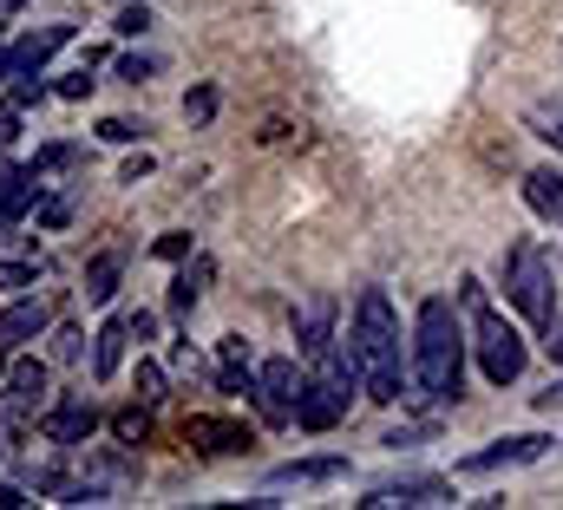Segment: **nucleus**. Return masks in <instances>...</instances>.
<instances>
[{"label": "nucleus", "instance_id": "1", "mask_svg": "<svg viewBox=\"0 0 563 510\" xmlns=\"http://www.w3.org/2000/svg\"><path fill=\"white\" fill-rule=\"evenodd\" d=\"M347 341H354L367 399L394 406V399L413 392V361H407V347H400V314H394L387 288H361V301H354V334H347Z\"/></svg>", "mask_w": 563, "mask_h": 510}, {"label": "nucleus", "instance_id": "2", "mask_svg": "<svg viewBox=\"0 0 563 510\" xmlns=\"http://www.w3.org/2000/svg\"><path fill=\"white\" fill-rule=\"evenodd\" d=\"M459 380H465V328L445 295H426L413 314V399L445 406L459 399Z\"/></svg>", "mask_w": 563, "mask_h": 510}, {"label": "nucleus", "instance_id": "3", "mask_svg": "<svg viewBox=\"0 0 563 510\" xmlns=\"http://www.w3.org/2000/svg\"><path fill=\"white\" fill-rule=\"evenodd\" d=\"M459 308L472 314V354H478V367H485V380L492 386H511L525 374V334L485 301V281L478 275H465L459 281Z\"/></svg>", "mask_w": 563, "mask_h": 510}, {"label": "nucleus", "instance_id": "4", "mask_svg": "<svg viewBox=\"0 0 563 510\" xmlns=\"http://www.w3.org/2000/svg\"><path fill=\"white\" fill-rule=\"evenodd\" d=\"M505 288H511V301H518L525 321L544 328L558 314V301H551V262H544L538 243H511V255H505Z\"/></svg>", "mask_w": 563, "mask_h": 510}, {"label": "nucleus", "instance_id": "5", "mask_svg": "<svg viewBox=\"0 0 563 510\" xmlns=\"http://www.w3.org/2000/svg\"><path fill=\"white\" fill-rule=\"evenodd\" d=\"M551 445H558L551 432H505V439H492V445L465 452V458H459V472H465V478H492V472H511V465H538Z\"/></svg>", "mask_w": 563, "mask_h": 510}, {"label": "nucleus", "instance_id": "6", "mask_svg": "<svg viewBox=\"0 0 563 510\" xmlns=\"http://www.w3.org/2000/svg\"><path fill=\"white\" fill-rule=\"evenodd\" d=\"M301 386H308V374H301L295 361H263V367H256V406H263L269 425H295Z\"/></svg>", "mask_w": 563, "mask_h": 510}, {"label": "nucleus", "instance_id": "7", "mask_svg": "<svg viewBox=\"0 0 563 510\" xmlns=\"http://www.w3.org/2000/svg\"><path fill=\"white\" fill-rule=\"evenodd\" d=\"M59 46H73V26H66V20H53V26L13 40V46L0 53V79H13V86H20V79H40V66H46Z\"/></svg>", "mask_w": 563, "mask_h": 510}, {"label": "nucleus", "instance_id": "8", "mask_svg": "<svg viewBox=\"0 0 563 510\" xmlns=\"http://www.w3.org/2000/svg\"><path fill=\"white\" fill-rule=\"evenodd\" d=\"M184 445H197V452H210V458H236V452H250V445H256V432H250L243 419L190 412V419H184Z\"/></svg>", "mask_w": 563, "mask_h": 510}, {"label": "nucleus", "instance_id": "9", "mask_svg": "<svg viewBox=\"0 0 563 510\" xmlns=\"http://www.w3.org/2000/svg\"><path fill=\"white\" fill-rule=\"evenodd\" d=\"M420 505H452V485L445 478H387L361 498V510H420Z\"/></svg>", "mask_w": 563, "mask_h": 510}, {"label": "nucleus", "instance_id": "10", "mask_svg": "<svg viewBox=\"0 0 563 510\" xmlns=\"http://www.w3.org/2000/svg\"><path fill=\"white\" fill-rule=\"evenodd\" d=\"M99 432V406L86 399V392H73V399H59L46 419H40V439L46 445H86Z\"/></svg>", "mask_w": 563, "mask_h": 510}, {"label": "nucleus", "instance_id": "11", "mask_svg": "<svg viewBox=\"0 0 563 510\" xmlns=\"http://www.w3.org/2000/svg\"><path fill=\"white\" fill-rule=\"evenodd\" d=\"M347 458H288L263 478V491H314V485H341Z\"/></svg>", "mask_w": 563, "mask_h": 510}, {"label": "nucleus", "instance_id": "12", "mask_svg": "<svg viewBox=\"0 0 563 510\" xmlns=\"http://www.w3.org/2000/svg\"><path fill=\"white\" fill-rule=\"evenodd\" d=\"M46 321H53V308H46L40 295H20V301H7V308H0V347L40 341V334H46Z\"/></svg>", "mask_w": 563, "mask_h": 510}, {"label": "nucleus", "instance_id": "13", "mask_svg": "<svg viewBox=\"0 0 563 510\" xmlns=\"http://www.w3.org/2000/svg\"><path fill=\"white\" fill-rule=\"evenodd\" d=\"M341 419H347V406H341L328 386H314V380L301 386V406H295V425H301V432H334Z\"/></svg>", "mask_w": 563, "mask_h": 510}, {"label": "nucleus", "instance_id": "14", "mask_svg": "<svg viewBox=\"0 0 563 510\" xmlns=\"http://www.w3.org/2000/svg\"><path fill=\"white\" fill-rule=\"evenodd\" d=\"M40 491L59 498V505H106V478H73V472H40Z\"/></svg>", "mask_w": 563, "mask_h": 510}, {"label": "nucleus", "instance_id": "15", "mask_svg": "<svg viewBox=\"0 0 563 510\" xmlns=\"http://www.w3.org/2000/svg\"><path fill=\"white\" fill-rule=\"evenodd\" d=\"M33 203H40V170L33 164H0V210L26 217Z\"/></svg>", "mask_w": 563, "mask_h": 510}, {"label": "nucleus", "instance_id": "16", "mask_svg": "<svg viewBox=\"0 0 563 510\" xmlns=\"http://www.w3.org/2000/svg\"><path fill=\"white\" fill-rule=\"evenodd\" d=\"M125 341H132V321H125V314H119V321H106V328L92 334V374H99V380H112V374H119Z\"/></svg>", "mask_w": 563, "mask_h": 510}, {"label": "nucleus", "instance_id": "17", "mask_svg": "<svg viewBox=\"0 0 563 510\" xmlns=\"http://www.w3.org/2000/svg\"><path fill=\"white\" fill-rule=\"evenodd\" d=\"M203 288H210V255H197L190 268H177V281H170V314L190 321V308L203 301Z\"/></svg>", "mask_w": 563, "mask_h": 510}, {"label": "nucleus", "instance_id": "18", "mask_svg": "<svg viewBox=\"0 0 563 510\" xmlns=\"http://www.w3.org/2000/svg\"><path fill=\"white\" fill-rule=\"evenodd\" d=\"M295 328H301V354H314L321 341H334V301H328V295H314V301H301V314H295Z\"/></svg>", "mask_w": 563, "mask_h": 510}, {"label": "nucleus", "instance_id": "19", "mask_svg": "<svg viewBox=\"0 0 563 510\" xmlns=\"http://www.w3.org/2000/svg\"><path fill=\"white\" fill-rule=\"evenodd\" d=\"M7 399H20L26 412H40V399H46V367H40V361H7Z\"/></svg>", "mask_w": 563, "mask_h": 510}, {"label": "nucleus", "instance_id": "20", "mask_svg": "<svg viewBox=\"0 0 563 510\" xmlns=\"http://www.w3.org/2000/svg\"><path fill=\"white\" fill-rule=\"evenodd\" d=\"M119 275H125V250H106L92 268H86V301H92V308H106V301L119 295Z\"/></svg>", "mask_w": 563, "mask_h": 510}, {"label": "nucleus", "instance_id": "21", "mask_svg": "<svg viewBox=\"0 0 563 510\" xmlns=\"http://www.w3.org/2000/svg\"><path fill=\"white\" fill-rule=\"evenodd\" d=\"M525 203H531L538 217L563 223V177L558 170H531V177H525Z\"/></svg>", "mask_w": 563, "mask_h": 510}, {"label": "nucleus", "instance_id": "22", "mask_svg": "<svg viewBox=\"0 0 563 510\" xmlns=\"http://www.w3.org/2000/svg\"><path fill=\"white\" fill-rule=\"evenodd\" d=\"M525 125H531V137H544L551 151H563V99H538L525 112Z\"/></svg>", "mask_w": 563, "mask_h": 510}, {"label": "nucleus", "instance_id": "23", "mask_svg": "<svg viewBox=\"0 0 563 510\" xmlns=\"http://www.w3.org/2000/svg\"><path fill=\"white\" fill-rule=\"evenodd\" d=\"M112 439H119V445H144V439H151V406H125V412H112Z\"/></svg>", "mask_w": 563, "mask_h": 510}, {"label": "nucleus", "instance_id": "24", "mask_svg": "<svg viewBox=\"0 0 563 510\" xmlns=\"http://www.w3.org/2000/svg\"><path fill=\"white\" fill-rule=\"evenodd\" d=\"M139 399H144V406H157V399H170V374H164L157 361H139Z\"/></svg>", "mask_w": 563, "mask_h": 510}, {"label": "nucleus", "instance_id": "25", "mask_svg": "<svg viewBox=\"0 0 563 510\" xmlns=\"http://www.w3.org/2000/svg\"><path fill=\"white\" fill-rule=\"evenodd\" d=\"M40 281V255H20V262H0V288H33Z\"/></svg>", "mask_w": 563, "mask_h": 510}, {"label": "nucleus", "instance_id": "26", "mask_svg": "<svg viewBox=\"0 0 563 510\" xmlns=\"http://www.w3.org/2000/svg\"><path fill=\"white\" fill-rule=\"evenodd\" d=\"M184 119H190V125H210V119H217V92H210V86L184 92Z\"/></svg>", "mask_w": 563, "mask_h": 510}, {"label": "nucleus", "instance_id": "27", "mask_svg": "<svg viewBox=\"0 0 563 510\" xmlns=\"http://www.w3.org/2000/svg\"><path fill=\"white\" fill-rule=\"evenodd\" d=\"M66 164H79V144H46V151H33V170L46 177V170H66Z\"/></svg>", "mask_w": 563, "mask_h": 510}, {"label": "nucleus", "instance_id": "28", "mask_svg": "<svg viewBox=\"0 0 563 510\" xmlns=\"http://www.w3.org/2000/svg\"><path fill=\"white\" fill-rule=\"evenodd\" d=\"M79 354H86V334L79 328H59L53 334V361H79Z\"/></svg>", "mask_w": 563, "mask_h": 510}, {"label": "nucleus", "instance_id": "29", "mask_svg": "<svg viewBox=\"0 0 563 510\" xmlns=\"http://www.w3.org/2000/svg\"><path fill=\"white\" fill-rule=\"evenodd\" d=\"M151 255H157V262H184V255H190V236H184V230H170V236H157V243H151Z\"/></svg>", "mask_w": 563, "mask_h": 510}, {"label": "nucleus", "instance_id": "30", "mask_svg": "<svg viewBox=\"0 0 563 510\" xmlns=\"http://www.w3.org/2000/svg\"><path fill=\"white\" fill-rule=\"evenodd\" d=\"M139 131L144 125H132V119H99V137L106 144H139Z\"/></svg>", "mask_w": 563, "mask_h": 510}, {"label": "nucleus", "instance_id": "31", "mask_svg": "<svg viewBox=\"0 0 563 510\" xmlns=\"http://www.w3.org/2000/svg\"><path fill=\"white\" fill-rule=\"evenodd\" d=\"M151 73H157V59H151V53H125V59H119V79H132V86L151 79Z\"/></svg>", "mask_w": 563, "mask_h": 510}, {"label": "nucleus", "instance_id": "32", "mask_svg": "<svg viewBox=\"0 0 563 510\" xmlns=\"http://www.w3.org/2000/svg\"><path fill=\"white\" fill-rule=\"evenodd\" d=\"M66 217H73V197H53V203H40V223H46V230H66Z\"/></svg>", "mask_w": 563, "mask_h": 510}, {"label": "nucleus", "instance_id": "33", "mask_svg": "<svg viewBox=\"0 0 563 510\" xmlns=\"http://www.w3.org/2000/svg\"><path fill=\"white\" fill-rule=\"evenodd\" d=\"M112 26H119V33H125V40H132V33H144V26H151V13H144V0H139V7H125V13H119V20H112Z\"/></svg>", "mask_w": 563, "mask_h": 510}, {"label": "nucleus", "instance_id": "34", "mask_svg": "<svg viewBox=\"0 0 563 510\" xmlns=\"http://www.w3.org/2000/svg\"><path fill=\"white\" fill-rule=\"evenodd\" d=\"M544 354H551V361H563V314H551V321H544Z\"/></svg>", "mask_w": 563, "mask_h": 510}, {"label": "nucleus", "instance_id": "35", "mask_svg": "<svg viewBox=\"0 0 563 510\" xmlns=\"http://www.w3.org/2000/svg\"><path fill=\"white\" fill-rule=\"evenodd\" d=\"M426 439H432V425H407V432H387L380 445H426Z\"/></svg>", "mask_w": 563, "mask_h": 510}, {"label": "nucleus", "instance_id": "36", "mask_svg": "<svg viewBox=\"0 0 563 510\" xmlns=\"http://www.w3.org/2000/svg\"><path fill=\"white\" fill-rule=\"evenodd\" d=\"M125 321H132V341H151V334H157V314H151V308H139V314H125Z\"/></svg>", "mask_w": 563, "mask_h": 510}, {"label": "nucleus", "instance_id": "37", "mask_svg": "<svg viewBox=\"0 0 563 510\" xmlns=\"http://www.w3.org/2000/svg\"><path fill=\"white\" fill-rule=\"evenodd\" d=\"M139 177H151V157H144V151L139 157H125V184H139Z\"/></svg>", "mask_w": 563, "mask_h": 510}, {"label": "nucleus", "instance_id": "38", "mask_svg": "<svg viewBox=\"0 0 563 510\" xmlns=\"http://www.w3.org/2000/svg\"><path fill=\"white\" fill-rule=\"evenodd\" d=\"M538 406H544V412H558V406H563V374L551 380V392H538Z\"/></svg>", "mask_w": 563, "mask_h": 510}, {"label": "nucleus", "instance_id": "39", "mask_svg": "<svg viewBox=\"0 0 563 510\" xmlns=\"http://www.w3.org/2000/svg\"><path fill=\"white\" fill-rule=\"evenodd\" d=\"M13 505H26V491H20V485H7V478H0V510H13Z\"/></svg>", "mask_w": 563, "mask_h": 510}, {"label": "nucleus", "instance_id": "40", "mask_svg": "<svg viewBox=\"0 0 563 510\" xmlns=\"http://www.w3.org/2000/svg\"><path fill=\"white\" fill-rule=\"evenodd\" d=\"M13 137H20V119H13V112H0V151H7Z\"/></svg>", "mask_w": 563, "mask_h": 510}, {"label": "nucleus", "instance_id": "41", "mask_svg": "<svg viewBox=\"0 0 563 510\" xmlns=\"http://www.w3.org/2000/svg\"><path fill=\"white\" fill-rule=\"evenodd\" d=\"M0 374H7V347H0Z\"/></svg>", "mask_w": 563, "mask_h": 510}]
</instances>
